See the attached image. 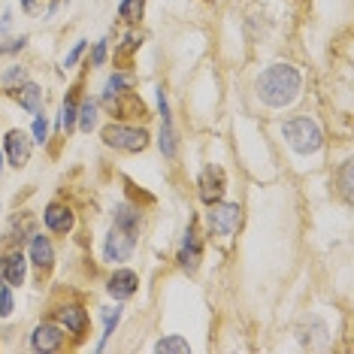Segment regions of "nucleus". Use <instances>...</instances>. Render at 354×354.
<instances>
[{
	"label": "nucleus",
	"instance_id": "obj_13",
	"mask_svg": "<svg viewBox=\"0 0 354 354\" xmlns=\"http://www.w3.org/2000/svg\"><path fill=\"white\" fill-rule=\"evenodd\" d=\"M46 227L55 230V233H67L73 227V212H70L64 203H52L46 209Z\"/></svg>",
	"mask_w": 354,
	"mask_h": 354
},
{
	"label": "nucleus",
	"instance_id": "obj_31",
	"mask_svg": "<svg viewBox=\"0 0 354 354\" xmlns=\"http://www.w3.org/2000/svg\"><path fill=\"white\" fill-rule=\"evenodd\" d=\"M103 58H106V43H97V49H94V64H103Z\"/></svg>",
	"mask_w": 354,
	"mask_h": 354
},
{
	"label": "nucleus",
	"instance_id": "obj_16",
	"mask_svg": "<svg viewBox=\"0 0 354 354\" xmlns=\"http://www.w3.org/2000/svg\"><path fill=\"white\" fill-rule=\"evenodd\" d=\"M30 261H34L39 270H49L52 267L55 252H52V243L46 236H34V243H30Z\"/></svg>",
	"mask_w": 354,
	"mask_h": 354
},
{
	"label": "nucleus",
	"instance_id": "obj_30",
	"mask_svg": "<svg viewBox=\"0 0 354 354\" xmlns=\"http://www.w3.org/2000/svg\"><path fill=\"white\" fill-rule=\"evenodd\" d=\"M25 46V37H19V39H10L6 46H0V52H15V49H21Z\"/></svg>",
	"mask_w": 354,
	"mask_h": 354
},
{
	"label": "nucleus",
	"instance_id": "obj_11",
	"mask_svg": "<svg viewBox=\"0 0 354 354\" xmlns=\"http://www.w3.org/2000/svg\"><path fill=\"white\" fill-rule=\"evenodd\" d=\"M158 106H160V118H164V124H160V151H164L167 158H173V155H176V136H173L170 109H167V97H164V91H158Z\"/></svg>",
	"mask_w": 354,
	"mask_h": 354
},
{
	"label": "nucleus",
	"instance_id": "obj_18",
	"mask_svg": "<svg viewBox=\"0 0 354 354\" xmlns=\"http://www.w3.org/2000/svg\"><path fill=\"white\" fill-rule=\"evenodd\" d=\"M136 79L131 73H115L106 82V97H118V94H124V88H133Z\"/></svg>",
	"mask_w": 354,
	"mask_h": 354
},
{
	"label": "nucleus",
	"instance_id": "obj_8",
	"mask_svg": "<svg viewBox=\"0 0 354 354\" xmlns=\"http://www.w3.org/2000/svg\"><path fill=\"white\" fill-rule=\"evenodd\" d=\"M61 342H64V333H61V327H55V324H39L34 330V336H30L34 351H55Z\"/></svg>",
	"mask_w": 354,
	"mask_h": 354
},
{
	"label": "nucleus",
	"instance_id": "obj_12",
	"mask_svg": "<svg viewBox=\"0 0 354 354\" xmlns=\"http://www.w3.org/2000/svg\"><path fill=\"white\" fill-rule=\"evenodd\" d=\"M136 285H140L136 272H131V270H118L115 276L109 279V294L115 297V300H127V297H133Z\"/></svg>",
	"mask_w": 354,
	"mask_h": 354
},
{
	"label": "nucleus",
	"instance_id": "obj_23",
	"mask_svg": "<svg viewBox=\"0 0 354 354\" xmlns=\"http://www.w3.org/2000/svg\"><path fill=\"white\" fill-rule=\"evenodd\" d=\"M339 182H342V197H345V200H351V160H345V164H342Z\"/></svg>",
	"mask_w": 354,
	"mask_h": 354
},
{
	"label": "nucleus",
	"instance_id": "obj_15",
	"mask_svg": "<svg viewBox=\"0 0 354 354\" xmlns=\"http://www.w3.org/2000/svg\"><path fill=\"white\" fill-rule=\"evenodd\" d=\"M12 97L19 100V106H25L30 112H39V106H43V91H39L34 82H25L21 88H15Z\"/></svg>",
	"mask_w": 354,
	"mask_h": 354
},
{
	"label": "nucleus",
	"instance_id": "obj_22",
	"mask_svg": "<svg viewBox=\"0 0 354 354\" xmlns=\"http://www.w3.org/2000/svg\"><path fill=\"white\" fill-rule=\"evenodd\" d=\"M61 124H64V131H73V124H76V103L73 97H67V103H64V112H61Z\"/></svg>",
	"mask_w": 354,
	"mask_h": 354
},
{
	"label": "nucleus",
	"instance_id": "obj_24",
	"mask_svg": "<svg viewBox=\"0 0 354 354\" xmlns=\"http://www.w3.org/2000/svg\"><path fill=\"white\" fill-rule=\"evenodd\" d=\"M25 82V67H12V70H6L3 73V85H21Z\"/></svg>",
	"mask_w": 354,
	"mask_h": 354
},
{
	"label": "nucleus",
	"instance_id": "obj_3",
	"mask_svg": "<svg viewBox=\"0 0 354 354\" xmlns=\"http://www.w3.org/2000/svg\"><path fill=\"white\" fill-rule=\"evenodd\" d=\"M103 142L115 146L122 151H142L149 146V133L142 127H127V124H109L103 127Z\"/></svg>",
	"mask_w": 354,
	"mask_h": 354
},
{
	"label": "nucleus",
	"instance_id": "obj_20",
	"mask_svg": "<svg viewBox=\"0 0 354 354\" xmlns=\"http://www.w3.org/2000/svg\"><path fill=\"white\" fill-rule=\"evenodd\" d=\"M76 115H79V127H82V131H91V127H94V118H97V106H94L91 100H85L82 109H79Z\"/></svg>",
	"mask_w": 354,
	"mask_h": 354
},
{
	"label": "nucleus",
	"instance_id": "obj_14",
	"mask_svg": "<svg viewBox=\"0 0 354 354\" xmlns=\"http://www.w3.org/2000/svg\"><path fill=\"white\" fill-rule=\"evenodd\" d=\"M197 261H200V243H197V233H194V227H188V233H185L182 254H179V263H182V270L194 272V270H197Z\"/></svg>",
	"mask_w": 354,
	"mask_h": 354
},
{
	"label": "nucleus",
	"instance_id": "obj_2",
	"mask_svg": "<svg viewBox=\"0 0 354 354\" xmlns=\"http://www.w3.org/2000/svg\"><path fill=\"white\" fill-rule=\"evenodd\" d=\"M281 133H285V140L291 142L297 151H303V155L321 149V131L312 118H291V122H285Z\"/></svg>",
	"mask_w": 354,
	"mask_h": 354
},
{
	"label": "nucleus",
	"instance_id": "obj_26",
	"mask_svg": "<svg viewBox=\"0 0 354 354\" xmlns=\"http://www.w3.org/2000/svg\"><path fill=\"white\" fill-rule=\"evenodd\" d=\"M118 318H122V309H106V333H103V339H109L112 330H115Z\"/></svg>",
	"mask_w": 354,
	"mask_h": 354
},
{
	"label": "nucleus",
	"instance_id": "obj_10",
	"mask_svg": "<svg viewBox=\"0 0 354 354\" xmlns=\"http://www.w3.org/2000/svg\"><path fill=\"white\" fill-rule=\"evenodd\" d=\"M58 321H61V327H67V333H73V336H82L85 327H88V315H85V309H79V306H61Z\"/></svg>",
	"mask_w": 354,
	"mask_h": 354
},
{
	"label": "nucleus",
	"instance_id": "obj_28",
	"mask_svg": "<svg viewBox=\"0 0 354 354\" xmlns=\"http://www.w3.org/2000/svg\"><path fill=\"white\" fill-rule=\"evenodd\" d=\"M140 43H142V37H136V34H131L124 39V46H122V55H131L133 49H140Z\"/></svg>",
	"mask_w": 354,
	"mask_h": 354
},
{
	"label": "nucleus",
	"instance_id": "obj_5",
	"mask_svg": "<svg viewBox=\"0 0 354 354\" xmlns=\"http://www.w3.org/2000/svg\"><path fill=\"white\" fill-rule=\"evenodd\" d=\"M133 245H136V236H133V230H127V227H112V233L106 236V248H103V257L112 263H118V261H127V257L133 254Z\"/></svg>",
	"mask_w": 354,
	"mask_h": 354
},
{
	"label": "nucleus",
	"instance_id": "obj_1",
	"mask_svg": "<svg viewBox=\"0 0 354 354\" xmlns=\"http://www.w3.org/2000/svg\"><path fill=\"white\" fill-rule=\"evenodd\" d=\"M257 94L267 106H288L300 94V73L294 67H285V64H272L270 70H263L261 82H257Z\"/></svg>",
	"mask_w": 354,
	"mask_h": 354
},
{
	"label": "nucleus",
	"instance_id": "obj_19",
	"mask_svg": "<svg viewBox=\"0 0 354 354\" xmlns=\"http://www.w3.org/2000/svg\"><path fill=\"white\" fill-rule=\"evenodd\" d=\"M142 6H146V0H122V6H118V15H122L124 21H140Z\"/></svg>",
	"mask_w": 354,
	"mask_h": 354
},
{
	"label": "nucleus",
	"instance_id": "obj_17",
	"mask_svg": "<svg viewBox=\"0 0 354 354\" xmlns=\"http://www.w3.org/2000/svg\"><path fill=\"white\" fill-rule=\"evenodd\" d=\"M115 224H118V227H127V230L136 233V227H140V212H136L133 206L122 203V206L115 209Z\"/></svg>",
	"mask_w": 354,
	"mask_h": 354
},
{
	"label": "nucleus",
	"instance_id": "obj_21",
	"mask_svg": "<svg viewBox=\"0 0 354 354\" xmlns=\"http://www.w3.org/2000/svg\"><path fill=\"white\" fill-rule=\"evenodd\" d=\"M155 351H173V354H185L188 351V342L179 339V336H164L158 345H155Z\"/></svg>",
	"mask_w": 354,
	"mask_h": 354
},
{
	"label": "nucleus",
	"instance_id": "obj_4",
	"mask_svg": "<svg viewBox=\"0 0 354 354\" xmlns=\"http://www.w3.org/2000/svg\"><path fill=\"white\" fill-rule=\"evenodd\" d=\"M209 227L212 233H218V236H230V233H236L239 227V206L236 203H209Z\"/></svg>",
	"mask_w": 354,
	"mask_h": 354
},
{
	"label": "nucleus",
	"instance_id": "obj_27",
	"mask_svg": "<svg viewBox=\"0 0 354 354\" xmlns=\"http://www.w3.org/2000/svg\"><path fill=\"white\" fill-rule=\"evenodd\" d=\"M46 133H49V124H46L43 115H37V122H34V136H37V142H46Z\"/></svg>",
	"mask_w": 354,
	"mask_h": 354
},
{
	"label": "nucleus",
	"instance_id": "obj_9",
	"mask_svg": "<svg viewBox=\"0 0 354 354\" xmlns=\"http://www.w3.org/2000/svg\"><path fill=\"white\" fill-rule=\"evenodd\" d=\"M25 263H28L25 254L12 252L0 263V281H3V285H21V281H25Z\"/></svg>",
	"mask_w": 354,
	"mask_h": 354
},
{
	"label": "nucleus",
	"instance_id": "obj_25",
	"mask_svg": "<svg viewBox=\"0 0 354 354\" xmlns=\"http://www.w3.org/2000/svg\"><path fill=\"white\" fill-rule=\"evenodd\" d=\"M12 312V297H10V285L0 288V315H10Z\"/></svg>",
	"mask_w": 354,
	"mask_h": 354
},
{
	"label": "nucleus",
	"instance_id": "obj_29",
	"mask_svg": "<svg viewBox=\"0 0 354 354\" xmlns=\"http://www.w3.org/2000/svg\"><path fill=\"white\" fill-rule=\"evenodd\" d=\"M82 52H85V43H76V46H73V52H70V55H67V61H64V67H73Z\"/></svg>",
	"mask_w": 354,
	"mask_h": 354
},
{
	"label": "nucleus",
	"instance_id": "obj_6",
	"mask_svg": "<svg viewBox=\"0 0 354 354\" xmlns=\"http://www.w3.org/2000/svg\"><path fill=\"white\" fill-rule=\"evenodd\" d=\"M224 194V170L221 167H206L200 176V197L203 203H218Z\"/></svg>",
	"mask_w": 354,
	"mask_h": 354
},
{
	"label": "nucleus",
	"instance_id": "obj_7",
	"mask_svg": "<svg viewBox=\"0 0 354 354\" xmlns=\"http://www.w3.org/2000/svg\"><path fill=\"white\" fill-rule=\"evenodd\" d=\"M6 155H10L12 167H25L28 158H30L28 133H21V131H10V133H6Z\"/></svg>",
	"mask_w": 354,
	"mask_h": 354
}]
</instances>
